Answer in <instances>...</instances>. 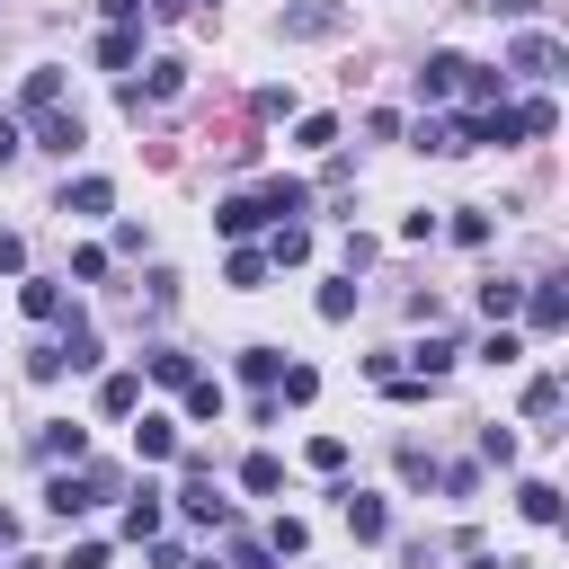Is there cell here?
<instances>
[{
	"instance_id": "8",
	"label": "cell",
	"mask_w": 569,
	"mask_h": 569,
	"mask_svg": "<svg viewBox=\"0 0 569 569\" xmlns=\"http://www.w3.org/2000/svg\"><path fill=\"white\" fill-rule=\"evenodd\" d=\"M525 320H533V329H569V293H560V284H533V293H525Z\"/></svg>"
},
{
	"instance_id": "28",
	"label": "cell",
	"mask_w": 569,
	"mask_h": 569,
	"mask_svg": "<svg viewBox=\"0 0 569 569\" xmlns=\"http://www.w3.org/2000/svg\"><path fill=\"white\" fill-rule=\"evenodd\" d=\"M44 453H71V462H89V436L62 418V427H44Z\"/></svg>"
},
{
	"instance_id": "29",
	"label": "cell",
	"mask_w": 569,
	"mask_h": 569,
	"mask_svg": "<svg viewBox=\"0 0 569 569\" xmlns=\"http://www.w3.org/2000/svg\"><path fill=\"white\" fill-rule=\"evenodd\" d=\"M302 462H311V471H338V462H347V436H311Z\"/></svg>"
},
{
	"instance_id": "15",
	"label": "cell",
	"mask_w": 569,
	"mask_h": 569,
	"mask_svg": "<svg viewBox=\"0 0 569 569\" xmlns=\"http://www.w3.org/2000/svg\"><path fill=\"white\" fill-rule=\"evenodd\" d=\"M18 107H27V116H44V107H62V71H27V89H18Z\"/></svg>"
},
{
	"instance_id": "33",
	"label": "cell",
	"mask_w": 569,
	"mask_h": 569,
	"mask_svg": "<svg viewBox=\"0 0 569 569\" xmlns=\"http://www.w3.org/2000/svg\"><path fill=\"white\" fill-rule=\"evenodd\" d=\"M18 267H27V240H18V231H0V276H18Z\"/></svg>"
},
{
	"instance_id": "12",
	"label": "cell",
	"mask_w": 569,
	"mask_h": 569,
	"mask_svg": "<svg viewBox=\"0 0 569 569\" xmlns=\"http://www.w3.org/2000/svg\"><path fill=\"white\" fill-rule=\"evenodd\" d=\"M311 258V231L302 222H276V240H267V267H302Z\"/></svg>"
},
{
	"instance_id": "32",
	"label": "cell",
	"mask_w": 569,
	"mask_h": 569,
	"mask_svg": "<svg viewBox=\"0 0 569 569\" xmlns=\"http://www.w3.org/2000/svg\"><path fill=\"white\" fill-rule=\"evenodd\" d=\"M62 569H107V542H71V551H62Z\"/></svg>"
},
{
	"instance_id": "31",
	"label": "cell",
	"mask_w": 569,
	"mask_h": 569,
	"mask_svg": "<svg viewBox=\"0 0 569 569\" xmlns=\"http://www.w3.org/2000/svg\"><path fill=\"white\" fill-rule=\"evenodd\" d=\"M258 276H267V258H258V249H231V284H240V293H249V284H258Z\"/></svg>"
},
{
	"instance_id": "17",
	"label": "cell",
	"mask_w": 569,
	"mask_h": 569,
	"mask_svg": "<svg viewBox=\"0 0 569 569\" xmlns=\"http://www.w3.org/2000/svg\"><path fill=\"white\" fill-rule=\"evenodd\" d=\"M516 507H525L533 525H560V489H551V480H525V489H516Z\"/></svg>"
},
{
	"instance_id": "6",
	"label": "cell",
	"mask_w": 569,
	"mask_h": 569,
	"mask_svg": "<svg viewBox=\"0 0 569 569\" xmlns=\"http://www.w3.org/2000/svg\"><path fill=\"white\" fill-rule=\"evenodd\" d=\"M258 222H267V213H258V196H222V204H213V231H231V240H249Z\"/></svg>"
},
{
	"instance_id": "7",
	"label": "cell",
	"mask_w": 569,
	"mask_h": 569,
	"mask_svg": "<svg viewBox=\"0 0 569 569\" xmlns=\"http://www.w3.org/2000/svg\"><path fill=\"white\" fill-rule=\"evenodd\" d=\"M18 311H27V320H62V284H53V276H27V284H18Z\"/></svg>"
},
{
	"instance_id": "13",
	"label": "cell",
	"mask_w": 569,
	"mask_h": 569,
	"mask_svg": "<svg viewBox=\"0 0 569 569\" xmlns=\"http://www.w3.org/2000/svg\"><path fill=\"white\" fill-rule=\"evenodd\" d=\"M480 311H489V329H498V320H516V311H525V284L489 276V284H480Z\"/></svg>"
},
{
	"instance_id": "9",
	"label": "cell",
	"mask_w": 569,
	"mask_h": 569,
	"mask_svg": "<svg viewBox=\"0 0 569 569\" xmlns=\"http://www.w3.org/2000/svg\"><path fill=\"white\" fill-rule=\"evenodd\" d=\"M98 409H107V418H133V409H142V373H107V382H98Z\"/></svg>"
},
{
	"instance_id": "36",
	"label": "cell",
	"mask_w": 569,
	"mask_h": 569,
	"mask_svg": "<svg viewBox=\"0 0 569 569\" xmlns=\"http://www.w3.org/2000/svg\"><path fill=\"white\" fill-rule=\"evenodd\" d=\"M18 151H27V133H18L9 116H0V160H18Z\"/></svg>"
},
{
	"instance_id": "22",
	"label": "cell",
	"mask_w": 569,
	"mask_h": 569,
	"mask_svg": "<svg viewBox=\"0 0 569 569\" xmlns=\"http://www.w3.org/2000/svg\"><path fill=\"white\" fill-rule=\"evenodd\" d=\"M311 391H320V373H311V365H284V373H276V400H293V409H302Z\"/></svg>"
},
{
	"instance_id": "35",
	"label": "cell",
	"mask_w": 569,
	"mask_h": 569,
	"mask_svg": "<svg viewBox=\"0 0 569 569\" xmlns=\"http://www.w3.org/2000/svg\"><path fill=\"white\" fill-rule=\"evenodd\" d=\"M98 9H107L116 27H133V18H142V0H98Z\"/></svg>"
},
{
	"instance_id": "2",
	"label": "cell",
	"mask_w": 569,
	"mask_h": 569,
	"mask_svg": "<svg viewBox=\"0 0 569 569\" xmlns=\"http://www.w3.org/2000/svg\"><path fill=\"white\" fill-rule=\"evenodd\" d=\"M80 142H89V124H80V116H62V107H44V116H36V151H53V160H71Z\"/></svg>"
},
{
	"instance_id": "16",
	"label": "cell",
	"mask_w": 569,
	"mask_h": 569,
	"mask_svg": "<svg viewBox=\"0 0 569 569\" xmlns=\"http://www.w3.org/2000/svg\"><path fill=\"white\" fill-rule=\"evenodd\" d=\"M240 489L276 498V489H284V462H276V453H249V462H240Z\"/></svg>"
},
{
	"instance_id": "25",
	"label": "cell",
	"mask_w": 569,
	"mask_h": 569,
	"mask_svg": "<svg viewBox=\"0 0 569 569\" xmlns=\"http://www.w3.org/2000/svg\"><path fill=\"white\" fill-rule=\"evenodd\" d=\"M267 551H276V560H302V551H311V533H302L293 516H276V533H267Z\"/></svg>"
},
{
	"instance_id": "20",
	"label": "cell",
	"mask_w": 569,
	"mask_h": 569,
	"mask_svg": "<svg viewBox=\"0 0 569 569\" xmlns=\"http://www.w3.org/2000/svg\"><path fill=\"white\" fill-rule=\"evenodd\" d=\"M222 409H231V400H222V382H213V373H196V382H187V418H222Z\"/></svg>"
},
{
	"instance_id": "10",
	"label": "cell",
	"mask_w": 569,
	"mask_h": 569,
	"mask_svg": "<svg viewBox=\"0 0 569 569\" xmlns=\"http://www.w3.org/2000/svg\"><path fill=\"white\" fill-rule=\"evenodd\" d=\"M133 453H142V462H178V427H169V418H142V427H133Z\"/></svg>"
},
{
	"instance_id": "3",
	"label": "cell",
	"mask_w": 569,
	"mask_h": 569,
	"mask_svg": "<svg viewBox=\"0 0 569 569\" xmlns=\"http://www.w3.org/2000/svg\"><path fill=\"white\" fill-rule=\"evenodd\" d=\"M507 62H516L525 80H551V71H560V36H516V44H507Z\"/></svg>"
},
{
	"instance_id": "4",
	"label": "cell",
	"mask_w": 569,
	"mask_h": 569,
	"mask_svg": "<svg viewBox=\"0 0 569 569\" xmlns=\"http://www.w3.org/2000/svg\"><path fill=\"white\" fill-rule=\"evenodd\" d=\"M462 89V53H427L418 62V98H453Z\"/></svg>"
},
{
	"instance_id": "23",
	"label": "cell",
	"mask_w": 569,
	"mask_h": 569,
	"mask_svg": "<svg viewBox=\"0 0 569 569\" xmlns=\"http://www.w3.org/2000/svg\"><path fill=\"white\" fill-rule=\"evenodd\" d=\"M525 418H560V382H551V373L525 382Z\"/></svg>"
},
{
	"instance_id": "26",
	"label": "cell",
	"mask_w": 569,
	"mask_h": 569,
	"mask_svg": "<svg viewBox=\"0 0 569 569\" xmlns=\"http://www.w3.org/2000/svg\"><path fill=\"white\" fill-rule=\"evenodd\" d=\"M293 142H302V151H329V142H338V116H302Z\"/></svg>"
},
{
	"instance_id": "18",
	"label": "cell",
	"mask_w": 569,
	"mask_h": 569,
	"mask_svg": "<svg viewBox=\"0 0 569 569\" xmlns=\"http://www.w3.org/2000/svg\"><path fill=\"white\" fill-rule=\"evenodd\" d=\"M107 204H116V187H107V178H80V187L62 196V213H107Z\"/></svg>"
},
{
	"instance_id": "37",
	"label": "cell",
	"mask_w": 569,
	"mask_h": 569,
	"mask_svg": "<svg viewBox=\"0 0 569 569\" xmlns=\"http://www.w3.org/2000/svg\"><path fill=\"white\" fill-rule=\"evenodd\" d=\"M9 542H18V516H9V507H0V551H9Z\"/></svg>"
},
{
	"instance_id": "5",
	"label": "cell",
	"mask_w": 569,
	"mask_h": 569,
	"mask_svg": "<svg viewBox=\"0 0 569 569\" xmlns=\"http://www.w3.org/2000/svg\"><path fill=\"white\" fill-rule=\"evenodd\" d=\"M258 213H311V187L302 178H267L258 187Z\"/></svg>"
},
{
	"instance_id": "34",
	"label": "cell",
	"mask_w": 569,
	"mask_h": 569,
	"mask_svg": "<svg viewBox=\"0 0 569 569\" xmlns=\"http://www.w3.org/2000/svg\"><path fill=\"white\" fill-rule=\"evenodd\" d=\"M231 560H240V569H276V551H267V542H240Z\"/></svg>"
},
{
	"instance_id": "1",
	"label": "cell",
	"mask_w": 569,
	"mask_h": 569,
	"mask_svg": "<svg viewBox=\"0 0 569 569\" xmlns=\"http://www.w3.org/2000/svg\"><path fill=\"white\" fill-rule=\"evenodd\" d=\"M338 507H347V533H356V542H382V533H391V507H382L373 489H338Z\"/></svg>"
},
{
	"instance_id": "21",
	"label": "cell",
	"mask_w": 569,
	"mask_h": 569,
	"mask_svg": "<svg viewBox=\"0 0 569 569\" xmlns=\"http://www.w3.org/2000/svg\"><path fill=\"white\" fill-rule=\"evenodd\" d=\"M516 133H560V107H551V98H525V107H516Z\"/></svg>"
},
{
	"instance_id": "19",
	"label": "cell",
	"mask_w": 569,
	"mask_h": 569,
	"mask_svg": "<svg viewBox=\"0 0 569 569\" xmlns=\"http://www.w3.org/2000/svg\"><path fill=\"white\" fill-rule=\"evenodd\" d=\"M240 373H249L258 391H276V373H284V356H276V347H240Z\"/></svg>"
},
{
	"instance_id": "14",
	"label": "cell",
	"mask_w": 569,
	"mask_h": 569,
	"mask_svg": "<svg viewBox=\"0 0 569 569\" xmlns=\"http://www.w3.org/2000/svg\"><path fill=\"white\" fill-rule=\"evenodd\" d=\"M133 53H142L133 27H107V36H98V62H107V71H133Z\"/></svg>"
},
{
	"instance_id": "38",
	"label": "cell",
	"mask_w": 569,
	"mask_h": 569,
	"mask_svg": "<svg viewBox=\"0 0 569 569\" xmlns=\"http://www.w3.org/2000/svg\"><path fill=\"white\" fill-rule=\"evenodd\" d=\"M187 569H213V560H187Z\"/></svg>"
},
{
	"instance_id": "30",
	"label": "cell",
	"mask_w": 569,
	"mask_h": 569,
	"mask_svg": "<svg viewBox=\"0 0 569 569\" xmlns=\"http://www.w3.org/2000/svg\"><path fill=\"white\" fill-rule=\"evenodd\" d=\"M320 320H356V284H320Z\"/></svg>"
},
{
	"instance_id": "11",
	"label": "cell",
	"mask_w": 569,
	"mask_h": 569,
	"mask_svg": "<svg viewBox=\"0 0 569 569\" xmlns=\"http://www.w3.org/2000/svg\"><path fill=\"white\" fill-rule=\"evenodd\" d=\"M284 36H338V9L329 0H302V9H284Z\"/></svg>"
},
{
	"instance_id": "27",
	"label": "cell",
	"mask_w": 569,
	"mask_h": 569,
	"mask_svg": "<svg viewBox=\"0 0 569 569\" xmlns=\"http://www.w3.org/2000/svg\"><path fill=\"white\" fill-rule=\"evenodd\" d=\"M151 373H160V382H178V391H187V382H196V365H187V356H178V347H151Z\"/></svg>"
},
{
	"instance_id": "24",
	"label": "cell",
	"mask_w": 569,
	"mask_h": 569,
	"mask_svg": "<svg viewBox=\"0 0 569 569\" xmlns=\"http://www.w3.org/2000/svg\"><path fill=\"white\" fill-rule=\"evenodd\" d=\"M124 533H133V542H151V533H160V498H151V489L124 507Z\"/></svg>"
}]
</instances>
